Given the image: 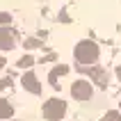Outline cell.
<instances>
[{
	"label": "cell",
	"instance_id": "obj_1",
	"mask_svg": "<svg viewBox=\"0 0 121 121\" xmlns=\"http://www.w3.org/2000/svg\"><path fill=\"white\" fill-rule=\"evenodd\" d=\"M98 55H101V50H98V46L94 41H80L73 50V57L80 64H91V62L98 60Z\"/></svg>",
	"mask_w": 121,
	"mask_h": 121
},
{
	"label": "cell",
	"instance_id": "obj_2",
	"mask_svg": "<svg viewBox=\"0 0 121 121\" xmlns=\"http://www.w3.org/2000/svg\"><path fill=\"white\" fill-rule=\"evenodd\" d=\"M64 112H66V103L62 98H48L43 105V119L48 121H62Z\"/></svg>",
	"mask_w": 121,
	"mask_h": 121
},
{
	"label": "cell",
	"instance_id": "obj_3",
	"mask_svg": "<svg viewBox=\"0 0 121 121\" xmlns=\"http://www.w3.org/2000/svg\"><path fill=\"white\" fill-rule=\"evenodd\" d=\"M91 94H94V87L87 80H75L71 85V96H73L75 101H89Z\"/></svg>",
	"mask_w": 121,
	"mask_h": 121
},
{
	"label": "cell",
	"instance_id": "obj_4",
	"mask_svg": "<svg viewBox=\"0 0 121 121\" xmlns=\"http://www.w3.org/2000/svg\"><path fill=\"white\" fill-rule=\"evenodd\" d=\"M23 87L30 91V94H41V85H39V80H37V75L32 73V71H27V73H23Z\"/></svg>",
	"mask_w": 121,
	"mask_h": 121
},
{
	"label": "cell",
	"instance_id": "obj_5",
	"mask_svg": "<svg viewBox=\"0 0 121 121\" xmlns=\"http://www.w3.org/2000/svg\"><path fill=\"white\" fill-rule=\"evenodd\" d=\"M14 48V34L7 27H0V50H12Z\"/></svg>",
	"mask_w": 121,
	"mask_h": 121
},
{
	"label": "cell",
	"instance_id": "obj_6",
	"mask_svg": "<svg viewBox=\"0 0 121 121\" xmlns=\"http://www.w3.org/2000/svg\"><path fill=\"white\" fill-rule=\"evenodd\" d=\"M12 114H14V110L9 105V101L7 98H0V119H9Z\"/></svg>",
	"mask_w": 121,
	"mask_h": 121
},
{
	"label": "cell",
	"instance_id": "obj_7",
	"mask_svg": "<svg viewBox=\"0 0 121 121\" xmlns=\"http://www.w3.org/2000/svg\"><path fill=\"white\" fill-rule=\"evenodd\" d=\"M66 71H69V66H64V64H62V66H57L53 73H50V78H48V80H50V85H57V78H60V75H64Z\"/></svg>",
	"mask_w": 121,
	"mask_h": 121
},
{
	"label": "cell",
	"instance_id": "obj_8",
	"mask_svg": "<svg viewBox=\"0 0 121 121\" xmlns=\"http://www.w3.org/2000/svg\"><path fill=\"white\" fill-rule=\"evenodd\" d=\"M103 121H121V114H119V112H108Z\"/></svg>",
	"mask_w": 121,
	"mask_h": 121
},
{
	"label": "cell",
	"instance_id": "obj_9",
	"mask_svg": "<svg viewBox=\"0 0 121 121\" xmlns=\"http://www.w3.org/2000/svg\"><path fill=\"white\" fill-rule=\"evenodd\" d=\"M9 21H12L9 14H7V12H0V25H5V23H9Z\"/></svg>",
	"mask_w": 121,
	"mask_h": 121
},
{
	"label": "cell",
	"instance_id": "obj_10",
	"mask_svg": "<svg viewBox=\"0 0 121 121\" xmlns=\"http://www.w3.org/2000/svg\"><path fill=\"white\" fill-rule=\"evenodd\" d=\"M117 75H119V80H121V66H119V69H117Z\"/></svg>",
	"mask_w": 121,
	"mask_h": 121
},
{
	"label": "cell",
	"instance_id": "obj_11",
	"mask_svg": "<svg viewBox=\"0 0 121 121\" xmlns=\"http://www.w3.org/2000/svg\"><path fill=\"white\" fill-rule=\"evenodd\" d=\"M2 66H5V60H2V57H0V69H2Z\"/></svg>",
	"mask_w": 121,
	"mask_h": 121
}]
</instances>
